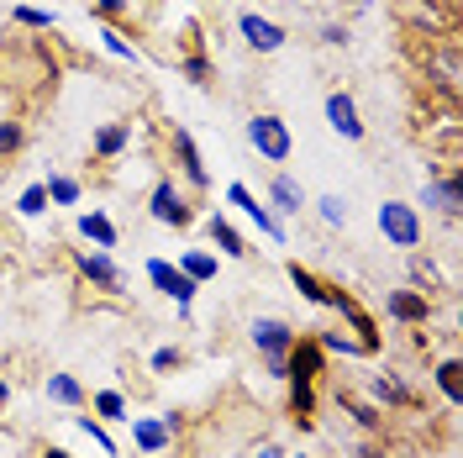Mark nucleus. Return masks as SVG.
Wrapping results in <instances>:
<instances>
[{"instance_id":"473e14b6","label":"nucleus","mask_w":463,"mask_h":458,"mask_svg":"<svg viewBox=\"0 0 463 458\" xmlns=\"http://www.w3.org/2000/svg\"><path fill=\"white\" fill-rule=\"evenodd\" d=\"M347 411H353V416H358V422H364V427H379V422H384V416H379L374 406H364V401H343Z\"/></svg>"},{"instance_id":"bb28decb","label":"nucleus","mask_w":463,"mask_h":458,"mask_svg":"<svg viewBox=\"0 0 463 458\" xmlns=\"http://www.w3.org/2000/svg\"><path fill=\"white\" fill-rule=\"evenodd\" d=\"M16 211H22V216H43V211H48V190H43V185H27L22 201H16Z\"/></svg>"},{"instance_id":"9b49d317","label":"nucleus","mask_w":463,"mask_h":458,"mask_svg":"<svg viewBox=\"0 0 463 458\" xmlns=\"http://www.w3.org/2000/svg\"><path fill=\"white\" fill-rule=\"evenodd\" d=\"M127 422H132V437H137V448H143V453H164V448H169L174 416H169V422H153V416H127Z\"/></svg>"},{"instance_id":"c756f323","label":"nucleus","mask_w":463,"mask_h":458,"mask_svg":"<svg viewBox=\"0 0 463 458\" xmlns=\"http://www.w3.org/2000/svg\"><path fill=\"white\" fill-rule=\"evenodd\" d=\"M321 348H332V353H369L358 338H343V332H321Z\"/></svg>"},{"instance_id":"423d86ee","label":"nucleus","mask_w":463,"mask_h":458,"mask_svg":"<svg viewBox=\"0 0 463 458\" xmlns=\"http://www.w3.org/2000/svg\"><path fill=\"white\" fill-rule=\"evenodd\" d=\"M237 32H242V43L259 48V53H279V48H285V27H274L259 11H242V16H237Z\"/></svg>"},{"instance_id":"7c9ffc66","label":"nucleus","mask_w":463,"mask_h":458,"mask_svg":"<svg viewBox=\"0 0 463 458\" xmlns=\"http://www.w3.org/2000/svg\"><path fill=\"white\" fill-rule=\"evenodd\" d=\"M16 22H22V27H53V16H48V11H37V5H16Z\"/></svg>"},{"instance_id":"5701e85b","label":"nucleus","mask_w":463,"mask_h":458,"mask_svg":"<svg viewBox=\"0 0 463 458\" xmlns=\"http://www.w3.org/2000/svg\"><path fill=\"white\" fill-rule=\"evenodd\" d=\"M374 396H379L384 406H411V390H405L395 374H379V379H374Z\"/></svg>"},{"instance_id":"f3484780","label":"nucleus","mask_w":463,"mask_h":458,"mask_svg":"<svg viewBox=\"0 0 463 458\" xmlns=\"http://www.w3.org/2000/svg\"><path fill=\"white\" fill-rule=\"evenodd\" d=\"M80 232H85L90 243L106 253V248H116V227H111V216H100V211H90V216H80Z\"/></svg>"},{"instance_id":"a211bd4d","label":"nucleus","mask_w":463,"mask_h":458,"mask_svg":"<svg viewBox=\"0 0 463 458\" xmlns=\"http://www.w3.org/2000/svg\"><path fill=\"white\" fill-rule=\"evenodd\" d=\"M48 401H58V406H80V401H85V385H80L74 374H48Z\"/></svg>"},{"instance_id":"20e7f679","label":"nucleus","mask_w":463,"mask_h":458,"mask_svg":"<svg viewBox=\"0 0 463 458\" xmlns=\"http://www.w3.org/2000/svg\"><path fill=\"white\" fill-rule=\"evenodd\" d=\"M147 280L164 290V295H169L179 311H190V301H195V290H201L195 280H190V274H179L169 258H147Z\"/></svg>"},{"instance_id":"f704fd0d","label":"nucleus","mask_w":463,"mask_h":458,"mask_svg":"<svg viewBox=\"0 0 463 458\" xmlns=\"http://www.w3.org/2000/svg\"><path fill=\"white\" fill-rule=\"evenodd\" d=\"M174 364H179V348H158L153 353V369H174Z\"/></svg>"},{"instance_id":"c9c22d12","label":"nucleus","mask_w":463,"mask_h":458,"mask_svg":"<svg viewBox=\"0 0 463 458\" xmlns=\"http://www.w3.org/2000/svg\"><path fill=\"white\" fill-rule=\"evenodd\" d=\"M184 74H190L195 85H205V74H211V69H205V58H190V63H184Z\"/></svg>"},{"instance_id":"4c0bfd02","label":"nucleus","mask_w":463,"mask_h":458,"mask_svg":"<svg viewBox=\"0 0 463 458\" xmlns=\"http://www.w3.org/2000/svg\"><path fill=\"white\" fill-rule=\"evenodd\" d=\"M121 5H127V0H95V11H100V16H111V11H121Z\"/></svg>"},{"instance_id":"ea45409f","label":"nucleus","mask_w":463,"mask_h":458,"mask_svg":"<svg viewBox=\"0 0 463 458\" xmlns=\"http://www.w3.org/2000/svg\"><path fill=\"white\" fill-rule=\"evenodd\" d=\"M5 401H11V390H5V379H0V411H5Z\"/></svg>"},{"instance_id":"4468645a","label":"nucleus","mask_w":463,"mask_h":458,"mask_svg":"<svg viewBox=\"0 0 463 458\" xmlns=\"http://www.w3.org/2000/svg\"><path fill=\"white\" fill-rule=\"evenodd\" d=\"M174 153H179V169H184V179H190V185H205L201 148H195V138H190L184 127H174Z\"/></svg>"},{"instance_id":"72a5a7b5","label":"nucleus","mask_w":463,"mask_h":458,"mask_svg":"<svg viewBox=\"0 0 463 458\" xmlns=\"http://www.w3.org/2000/svg\"><path fill=\"white\" fill-rule=\"evenodd\" d=\"M411 274H416V285H437V269L421 263V258H411Z\"/></svg>"},{"instance_id":"79ce46f5","label":"nucleus","mask_w":463,"mask_h":458,"mask_svg":"<svg viewBox=\"0 0 463 458\" xmlns=\"http://www.w3.org/2000/svg\"><path fill=\"white\" fill-rule=\"evenodd\" d=\"M259 458H285V453H279V448H263V453Z\"/></svg>"},{"instance_id":"c85d7f7f","label":"nucleus","mask_w":463,"mask_h":458,"mask_svg":"<svg viewBox=\"0 0 463 458\" xmlns=\"http://www.w3.org/2000/svg\"><path fill=\"white\" fill-rule=\"evenodd\" d=\"M100 37H106V53H116V58H127V63H137V48L121 37L116 27H100Z\"/></svg>"},{"instance_id":"a878e982","label":"nucleus","mask_w":463,"mask_h":458,"mask_svg":"<svg viewBox=\"0 0 463 458\" xmlns=\"http://www.w3.org/2000/svg\"><path fill=\"white\" fill-rule=\"evenodd\" d=\"M74 427L85 432L90 443H95V448H100V453H116V443H111V432L100 427V422H90V416H74Z\"/></svg>"},{"instance_id":"dca6fc26","label":"nucleus","mask_w":463,"mask_h":458,"mask_svg":"<svg viewBox=\"0 0 463 458\" xmlns=\"http://www.w3.org/2000/svg\"><path fill=\"white\" fill-rule=\"evenodd\" d=\"M205 232H211V243H216L227 258H242V253H248V248H242V237H237V227H232L227 216H211V222H205Z\"/></svg>"},{"instance_id":"393cba45","label":"nucleus","mask_w":463,"mask_h":458,"mask_svg":"<svg viewBox=\"0 0 463 458\" xmlns=\"http://www.w3.org/2000/svg\"><path fill=\"white\" fill-rule=\"evenodd\" d=\"M95 411H100L106 422H127V396H121V390H100V396H95Z\"/></svg>"},{"instance_id":"cd10ccee","label":"nucleus","mask_w":463,"mask_h":458,"mask_svg":"<svg viewBox=\"0 0 463 458\" xmlns=\"http://www.w3.org/2000/svg\"><path fill=\"white\" fill-rule=\"evenodd\" d=\"M321 222H326V227H343V222H347V201H343V196H321Z\"/></svg>"},{"instance_id":"2f4dec72","label":"nucleus","mask_w":463,"mask_h":458,"mask_svg":"<svg viewBox=\"0 0 463 458\" xmlns=\"http://www.w3.org/2000/svg\"><path fill=\"white\" fill-rule=\"evenodd\" d=\"M22 148V127L16 121H0V153H16Z\"/></svg>"},{"instance_id":"7ed1b4c3","label":"nucleus","mask_w":463,"mask_h":458,"mask_svg":"<svg viewBox=\"0 0 463 458\" xmlns=\"http://www.w3.org/2000/svg\"><path fill=\"white\" fill-rule=\"evenodd\" d=\"M248 143L259 148V158H269V164H285L289 158V148H295V138H289V127L279 121V116H253L248 121Z\"/></svg>"},{"instance_id":"6ab92c4d","label":"nucleus","mask_w":463,"mask_h":458,"mask_svg":"<svg viewBox=\"0 0 463 458\" xmlns=\"http://www.w3.org/2000/svg\"><path fill=\"white\" fill-rule=\"evenodd\" d=\"M127 143H132V127H127V121H116V127H100V132H95V153H100V158H116Z\"/></svg>"},{"instance_id":"f257e3e1","label":"nucleus","mask_w":463,"mask_h":458,"mask_svg":"<svg viewBox=\"0 0 463 458\" xmlns=\"http://www.w3.org/2000/svg\"><path fill=\"white\" fill-rule=\"evenodd\" d=\"M248 338H253V348H259V353H263V364H269V374H274V379H285L289 348L300 343V338L289 332V321H279V316H259Z\"/></svg>"},{"instance_id":"4be33fe9","label":"nucleus","mask_w":463,"mask_h":458,"mask_svg":"<svg viewBox=\"0 0 463 458\" xmlns=\"http://www.w3.org/2000/svg\"><path fill=\"white\" fill-rule=\"evenodd\" d=\"M437 385H442L448 406H458V401H463V369H458V358H448V364L437 369Z\"/></svg>"},{"instance_id":"b1692460","label":"nucleus","mask_w":463,"mask_h":458,"mask_svg":"<svg viewBox=\"0 0 463 458\" xmlns=\"http://www.w3.org/2000/svg\"><path fill=\"white\" fill-rule=\"evenodd\" d=\"M43 190H48V201H58V205H74V201H80V179H69V174H53Z\"/></svg>"},{"instance_id":"1a4fd4ad","label":"nucleus","mask_w":463,"mask_h":458,"mask_svg":"<svg viewBox=\"0 0 463 458\" xmlns=\"http://www.w3.org/2000/svg\"><path fill=\"white\" fill-rule=\"evenodd\" d=\"M326 306H332V311H343V316H347V327L358 332V343H364L369 353H374V343H379V332H374V316L364 311V306H358L353 295H343V290H326Z\"/></svg>"},{"instance_id":"0eeeda50","label":"nucleus","mask_w":463,"mask_h":458,"mask_svg":"<svg viewBox=\"0 0 463 458\" xmlns=\"http://www.w3.org/2000/svg\"><path fill=\"white\" fill-rule=\"evenodd\" d=\"M147 211H153V222H164V227H190V205H184V196L174 190V179H158V185H153Z\"/></svg>"},{"instance_id":"a19ab883","label":"nucleus","mask_w":463,"mask_h":458,"mask_svg":"<svg viewBox=\"0 0 463 458\" xmlns=\"http://www.w3.org/2000/svg\"><path fill=\"white\" fill-rule=\"evenodd\" d=\"M43 458H74V453H63V448H48V453H43Z\"/></svg>"},{"instance_id":"9d476101","label":"nucleus","mask_w":463,"mask_h":458,"mask_svg":"<svg viewBox=\"0 0 463 458\" xmlns=\"http://www.w3.org/2000/svg\"><path fill=\"white\" fill-rule=\"evenodd\" d=\"M421 201L437 205L448 222L463 211V190H458V174H437V179H427V190H421Z\"/></svg>"},{"instance_id":"aec40b11","label":"nucleus","mask_w":463,"mask_h":458,"mask_svg":"<svg viewBox=\"0 0 463 458\" xmlns=\"http://www.w3.org/2000/svg\"><path fill=\"white\" fill-rule=\"evenodd\" d=\"M179 274H190L195 285H205V280H216V253H201V248H190V253L179 258Z\"/></svg>"},{"instance_id":"ddd939ff","label":"nucleus","mask_w":463,"mask_h":458,"mask_svg":"<svg viewBox=\"0 0 463 458\" xmlns=\"http://www.w3.org/2000/svg\"><path fill=\"white\" fill-rule=\"evenodd\" d=\"M80 274H85L90 285H100V290H121V269L111 263V253H80Z\"/></svg>"},{"instance_id":"6e6552de","label":"nucleus","mask_w":463,"mask_h":458,"mask_svg":"<svg viewBox=\"0 0 463 458\" xmlns=\"http://www.w3.org/2000/svg\"><path fill=\"white\" fill-rule=\"evenodd\" d=\"M326 121H332V132H337V138H347V143H358V138H364L358 100H353L347 90H332V95H326Z\"/></svg>"},{"instance_id":"f03ea898","label":"nucleus","mask_w":463,"mask_h":458,"mask_svg":"<svg viewBox=\"0 0 463 458\" xmlns=\"http://www.w3.org/2000/svg\"><path fill=\"white\" fill-rule=\"evenodd\" d=\"M379 232H384V243L390 248H405V253H416L421 248V211L405 201H384L379 205Z\"/></svg>"},{"instance_id":"e433bc0d","label":"nucleus","mask_w":463,"mask_h":458,"mask_svg":"<svg viewBox=\"0 0 463 458\" xmlns=\"http://www.w3.org/2000/svg\"><path fill=\"white\" fill-rule=\"evenodd\" d=\"M321 43H332V48H343V43H347V27H326V32H321Z\"/></svg>"},{"instance_id":"39448f33","label":"nucleus","mask_w":463,"mask_h":458,"mask_svg":"<svg viewBox=\"0 0 463 458\" xmlns=\"http://www.w3.org/2000/svg\"><path fill=\"white\" fill-rule=\"evenodd\" d=\"M227 201L237 205L248 222H259V232L269 237V243H285V227H279V216H274V211H269V205H263L259 196L248 190V185H227Z\"/></svg>"},{"instance_id":"412c9836","label":"nucleus","mask_w":463,"mask_h":458,"mask_svg":"<svg viewBox=\"0 0 463 458\" xmlns=\"http://www.w3.org/2000/svg\"><path fill=\"white\" fill-rule=\"evenodd\" d=\"M289 280H295V290H300V295H306L311 306H326V290H332V285H321V280L311 274V269H300V263H289Z\"/></svg>"},{"instance_id":"2eb2a0df","label":"nucleus","mask_w":463,"mask_h":458,"mask_svg":"<svg viewBox=\"0 0 463 458\" xmlns=\"http://www.w3.org/2000/svg\"><path fill=\"white\" fill-rule=\"evenodd\" d=\"M384 311L395 316V321H427V295H416V290H395V295L384 301Z\"/></svg>"},{"instance_id":"f8f14e48","label":"nucleus","mask_w":463,"mask_h":458,"mask_svg":"<svg viewBox=\"0 0 463 458\" xmlns=\"http://www.w3.org/2000/svg\"><path fill=\"white\" fill-rule=\"evenodd\" d=\"M300 205H306V190H300L289 174H274V179H269V211H274V216H295Z\"/></svg>"},{"instance_id":"58836bf2","label":"nucleus","mask_w":463,"mask_h":458,"mask_svg":"<svg viewBox=\"0 0 463 458\" xmlns=\"http://www.w3.org/2000/svg\"><path fill=\"white\" fill-rule=\"evenodd\" d=\"M353 458H384L379 448H353Z\"/></svg>"}]
</instances>
